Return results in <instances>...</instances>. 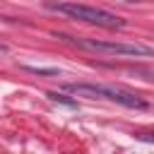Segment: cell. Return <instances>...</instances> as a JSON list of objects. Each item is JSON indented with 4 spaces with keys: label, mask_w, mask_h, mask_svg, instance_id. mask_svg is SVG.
Instances as JSON below:
<instances>
[{
    "label": "cell",
    "mask_w": 154,
    "mask_h": 154,
    "mask_svg": "<svg viewBox=\"0 0 154 154\" xmlns=\"http://www.w3.org/2000/svg\"><path fill=\"white\" fill-rule=\"evenodd\" d=\"M70 94L75 96H87V99H106V101H113V103H120L125 108H135V111H147L149 103L135 94V91H128V89H120V87H111V84H89V82H75V84H67L65 87Z\"/></svg>",
    "instance_id": "1"
},
{
    "label": "cell",
    "mask_w": 154,
    "mask_h": 154,
    "mask_svg": "<svg viewBox=\"0 0 154 154\" xmlns=\"http://www.w3.org/2000/svg\"><path fill=\"white\" fill-rule=\"evenodd\" d=\"M58 38L70 41L72 46L101 55H118V58H154V48L144 43H123V41H103V38H82V36H67L58 34Z\"/></svg>",
    "instance_id": "2"
},
{
    "label": "cell",
    "mask_w": 154,
    "mask_h": 154,
    "mask_svg": "<svg viewBox=\"0 0 154 154\" xmlns=\"http://www.w3.org/2000/svg\"><path fill=\"white\" fill-rule=\"evenodd\" d=\"M48 10L53 12H60L70 19H77V22H87V24H94V26H101V29H123L125 26V19H120L118 14L113 12H106L101 7H89V5H79V2H70V0H60V2H48Z\"/></svg>",
    "instance_id": "3"
},
{
    "label": "cell",
    "mask_w": 154,
    "mask_h": 154,
    "mask_svg": "<svg viewBox=\"0 0 154 154\" xmlns=\"http://www.w3.org/2000/svg\"><path fill=\"white\" fill-rule=\"evenodd\" d=\"M26 70L34 72V75H46V77H58L60 75V70H55V67H34V65H26Z\"/></svg>",
    "instance_id": "4"
},
{
    "label": "cell",
    "mask_w": 154,
    "mask_h": 154,
    "mask_svg": "<svg viewBox=\"0 0 154 154\" xmlns=\"http://www.w3.org/2000/svg\"><path fill=\"white\" fill-rule=\"evenodd\" d=\"M48 99H51V101L67 103V106H75V101H72V99H67V96H63V94H58V91H48Z\"/></svg>",
    "instance_id": "5"
},
{
    "label": "cell",
    "mask_w": 154,
    "mask_h": 154,
    "mask_svg": "<svg viewBox=\"0 0 154 154\" xmlns=\"http://www.w3.org/2000/svg\"><path fill=\"white\" fill-rule=\"evenodd\" d=\"M120 2H140V0H120Z\"/></svg>",
    "instance_id": "6"
}]
</instances>
